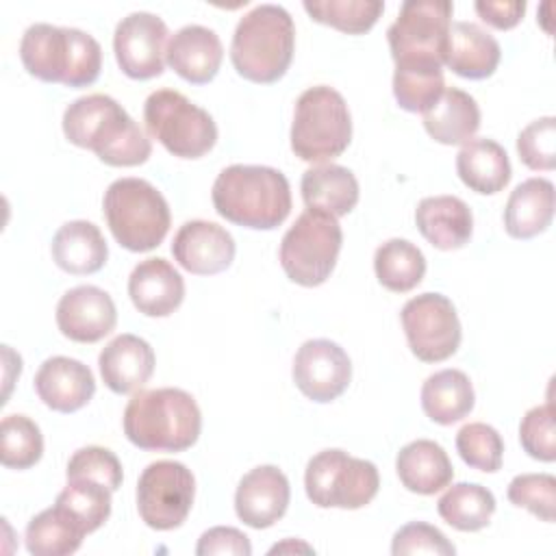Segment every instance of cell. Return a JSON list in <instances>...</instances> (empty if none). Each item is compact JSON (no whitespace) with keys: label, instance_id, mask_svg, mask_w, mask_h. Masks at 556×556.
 <instances>
[{"label":"cell","instance_id":"74e56055","mask_svg":"<svg viewBox=\"0 0 556 556\" xmlns=\"http://www.w3.org/2000/svg\"><path fill=\"white\" fill-rule=\"evenodd\" d=\"M443 70L430 67H395L393 96L400 109L408 113H426L443 93Z\"/></svg>","mask_w":556,"mask_h":556},{"label":"cell","instance_id":"d4e9b609","mask_svg":"<svg viewBox=\"0 0 556 556\" xmlns=\"http://www.w3.org/2000/svg\"><path fill=\"white\" fill-rule=\"evenodd\" d=\"M395 471L400 482L419 495H434L441 489L450 486L454 478V467L447 452L430 441L417 439L406 443L395 458Z\"/></svg>","mask_w":556,"mask_h":556},{"label":"cell","instance_id":"ab89813d","mask_svg":"<svg viewBox=\"0 0 556 556\" xmlns=\"http://www.w3.org/2000/svg\"><path fill=\"white\" fill-rule=\"evenodd\" d=\"M508 502L552 523L556 506V478L552 473H521L508 484Z\"/></svg>","mask_w":556,"mask_h":556},{"label":"cell","instance_id":"f546056e","mask_svg":"<svg viewBox=\"0 0 556 556\" xmlns=\"http://www.w3.org/2000/svg\"><path fill=\"white\" fill-rule=\"evenodd\" d=\"M456 172L471 191L482 195L502 191L513 176L506 150L486 137L463 143L456 154Z\"/></svg>","mask_w":556,"mask_h":556},{"label":"cell","instance_id":"52a82bcc","mask_svg":"<svg viewBox=\"0 0 556 556\" xmlns=\"http://www.w3.org/2000/svg\"><path fill=\"white\" fill-rule=\"evenodd\" d=\"M352 141V115L345 98L328 87L315 85L300 93L291 124V150L308 163L332 161Z\"/></svg>","mask_w":556,"mask_h":556},{"label":"cell","instance_id":"7a4b0ae2","mask_svg":"<svg viewBox=\"0 0 556 556\" xmlns=\"http://www.w3.org/2000/svg\"><path fill=\"white\" fill-rule=\"evenodd\" d=\"M215 211L252 230L278 228L291 213V187L282 172L267 165L224 167L211 191Z\"/></svg>","mask_w":556,"mask_h":556},{"label":"cell","instance_id":"8992f818","mask_svg":"<svg viewBox=\"0 0 556 556\" xmlns=\"http://www.w3.org/2000/svg\"><path fill=\"white\" fill-rule=\"evenodd\" d=\"M115 241L130 252H150L167 235L172 215L163 193L143 178L113 180L102 200Z\"/></svg>","mask_w":556,"mask_h":556},{"label":"cell","instance_id":"ac0fdd59","mask_svg":"<svg viewBox=\"0 0 556 556\" xmlns=\"http://www.w3.org/2000/svg\"><path fill=\"white\" fill-rule=\"evenodd\" d=\"M289 500L291 489L287 476L276 465H261L239 480L235 513L245 526L263 530L287 513Z\"/></svg>","mask_w":556,"mask_h":556},{"label":"cell","instance_id":"7c38bea8","mask_svg":"<svg viewBox=\"0 0 556 556\" xmlns=\"http://www.w3.org/2000/svg\"><path fill=\"white\" fill-rule=\"evenodd\" d=\"M195 497V478L178 460L150 463L137 482V510L152 530H174L185 523Z\"/></svg>","mask_w":556,"mask_h":556},{"label":"cell","instance_id":"6da1fadb","mask_svg":"<svg viewBox=\"0 0 556 556\" xmlns=\"http://www.w3.org/2000/svg\"><path fill=\"white\" fill-rule=\"evenodd\" d=\"M63 135L70 143L96 152L111 167H135L152 154L143 128L106 93L74 100L63 113Z\"/></svg>","mask_w":556,"mask_h":556},{"label":"cell","instance_id":"bcb514c9","mask_svg":"<svg viewBox=\"0 0 556 556\" xmlns=\"http://www.w3.org/2000/svg\"><path fill=\"white\" fill-rule=\"evenodd\" d=\"M476 13L482 17L493 28L508 30L517 26L526 13V2L523 0H510V2H491V0H480L473 4Z\"/></svg>","mask_w":556,"mask_h":556},{"label":"cell","instance_id":"30bf717a","mask_svg":"<svg viewBox=\"0 0 556 556\" xmlns=\"http://www.w3.org/2000/svg\"><path fill=\"white\" fill-rule=\"evenodd\" d=\"M143 122L148 132L178 159H200L217 141V126L208 111L176 89L152 91L143 104Z\"/></svg>","mask_w":556,"mask_h":556},{"label":"cell","instance_id":"b9f144b4","mask_svg":"<svg viewBox=\"0 0 556 556\" xmlns=\"http://www.w3.org/2000/svg\"><path fill=\"white\" fill-rule=\"evenodd\" d=\"M517 152L530 169H554L556 165V119L552 115L530 122L517 137Z\"/></svg>","mask_w":556,"mask_h":556},{"label":"cell","instance_id":"836d02e7","mask_svg":"<svg viewBox=\"0 0 556 556\" xmlns=\"http://www.w3.org/2000/svg\"><path fill=\"white\" fill-rule=\"evenodd\" d=\"M374 271L384 289L406 293L421 282L426 256L408 239H389L374 254Z\"/></svg>","mask_w":556,"mask_h":556},{"label":"cell","instance_id":"5bb4252c","mask_svg":"<svg viewBox=\"0 0 556 556\" xmlns=\"http://www.w3.org/2000/svg\"><path fill=\"white\" fill-rule=\"evenodd\" d=\"M167 24L148 11H135L119 20L113 35V52L119 70L135 80L163 74L167 50Z\"/></svg>","mask_w":556,"mask_h":556},{"label":"cell","instance_id":"9c48e42d","mask_svg":"<svg viewBox=\"0 0 556 556\" xmlns=\"http://www.w3.org/2000/svg\"><path fill=\"white\" fill-rule=\"evenodd\" d=\"M343 232L334 215L306 208L280 241V265L289 280L302 287L326 282L337 265Z\"/></svg>","mask_w":556,"mask_h":556},{"label":"cell","instance_id":"44dd1931","mask_svg":"<svg viewBox=\"0 0 556 556\" xmlns=\"http://www.w3.org/2000/svg\"><path fill=\"white\" fill-rule=\"evenodd\" d=\"M154 363L156 358L150 343L130 332L111 339L98 356L100 376L117 395L139 391L152 378Z\"/></svg>","mask_w":556,"mask_h":556},{"label":"cell","instance_id":"277c9868","mask_svg":"<svg viewBox=\"0 0 556 556\" xmlns=\"http://www.w3.org/2000/svg\"><path fill=\"white\" fill-rule=\"evenodd\" d=\"M20 59L30 76L74 89L93 85L102 70V48L89 33L46 22L24 30Z\"/></svg>","mask_w":556,"mask_h":556},{"label":"cell","instance_id":"8fae6325","mask_svg":"<svg viewBox=\"0 0 556 556\" xmlns=\"http://www.w3.org/2000/svg\"><path fill=\"white\" fill-rule=\"evenodd\" d=\"M378 486L380 476L376 465L350 456L343 450H324L315 454L304 473L306 495L319 508H363L376 497Z\"/></svg>","mask_w":556,"mask_h":556},{"label":"cell","instance_id":"f6af8a7d","mask_svg":"<svg viewBox=\"0 0 556 556\" xmlns=\"http://www.w3.org/2000/svg\"><path fill=\"white\" fill-rule=\"evenodd\" d=\"M198 556H250L252 545L250 539L230 526H215L206 530L198 545H195Z\"/></svg>","mask_w":556,"mask_h":556},{"label":"cell","instance_id":"f35d334b","mask_svg":"<svg viewBox=\"0 0 556 556\" xmlns=\"http://www.w3.org/2000/svg\"><path fill=\"white\" fill-rule=\"evenodd\" d=\"M456 452L469 467L493 473L502 467L504 441L493 426L471 421L456 432Z\"/></svg>","mask_w":556,"mask_h":556},{"label":"cell","instance_id":"9a60e30c","mask_svg":"<svg viewBox=\"0 0 556 556\" xmlns=\"http://www.w3.org/2000/svg\"><path fill=\"white\" fill-rule=\"evenodd\" d=\"M293 382L313 402L337 400L352 380L348 352L330 339L304 341L293 358Z\"/></svg>","mask_w":556,"mask_h":556},{"label":"cell","instance_id":"2e32d148","mask_svg":"<svg viewBox=\"0 0 556 556\" xmlns=\"http://www.w3.org/2000/svg\"><path fill=\"white\" fill-rule=\"evenodd\" d=\"M117 324L113 298L93 285L65 291L56 304V326L63 337L76 343H96L111 334Z\"/></svg>","mask_w":556,"mask_h":556},{"label":"cell","instance_id":"7bdbcfd3","mask_svg":"<svg viewBox=\"0 0 556 556\" xmlns=\"http://www.w3.org/2000/svg\"><path fill=\"white\" fill-rule=\"evenodd\" d=\"M519 441L528 456L552 463L556 458V434H554V404H541L530 408L519 424Z\"/></svg>","mask_w":556,"mask_h":556},{"label":"cell","instance_id":"e0dca14e","mask_svg":"<svg viewBox=\"0 0 556 556\" xmlns=\"http://www.w3.org/2000/svg\"><path fill=\"white\" fill-rule=\"evenodd\" d=\"M235 252L232 235L206 219L185 222L172 241L176 263L195 276H213L228 269L235 261Z\"/></svg>","mask_w":556,"mask_h":556},{"label":"cell","instance_id":"d6a6232c","mask_svg":"<svg viewBox=\"0 0 556 556\" xmlns=\"http://www.w3.org/2000/svg\"><path fill=\"white\" fill-rule=\"evenodd\" d=\"M85 534L87 532L54 504L28 521L24 539L33 556H67L80 547Z\"/></svg>","mask_w":556,"mask_h":556},{"label":"cell","instance_id":"ee69618b","mask_svg":"<svg viewBox=\"0 0 556 556\" xmlns=\"http://www.w3.org/2000/svg\"><path fill=\"white\" fill-rule=\"evenodd\" d=\"M391 554L393 556H410V554L454 556L456 547L447 541V536L439 528L424 521H410L393 534Z\"/></svg>","mask_w":556,"mask_h":556},{"label":"cell","instance_id":"60d3db41","mask_svg":"<svg viewBox=\"0 0 556 556\" xmlns=\"http://www.w3.org/2000/svg\"><path fill=\"white\" fill-rule=\"evenodd\" d=\"M67 480L85 478L104 484L111 491H117L122 486L124 473H122V463L109 447L100 445H87L80 447L72 454L67 469H65Z\"/></svg>","mask_w":556,"mask_h":556},{"label":"cell","instance_id":"8d00e7d4","mask_svg":"<svg viewBox=\"0 0 556 556\" xmlns=\"http://www.w3.org/2000/svg\"><path fill=\"white\" fill-rule=\"evenodd\" d=\"M43 454L39 426L26 415H7L0 424V460L9 469H28Z\"/></svg>","mask_w":556,"mask_h":556},{"label":"cell","instance_id":"4dcf8cb0","mask_svg":"<svg viewBox=\"0 0 556 556\" xmlns=\"http://www.w3.org/2000/svg\"><path fill=\"white\" fill-rule=\"evenodd\" d=\"M476 393L471 380L460 369H441L426 378L421 387V408L434 424L452 426L473 410Z\"/></svg>","mask_w":556,"mask_h":556},{"label":"cell","instance_id":"cb8c5ba5","mask_svg":"<svg viewBox=\"0 0 556 556\" xmlns=\"http://www.w3.org/2000/svg\"><path fill=\"white\" fill-rule=\"evenodd\" d=\"M502 59V48L497 39L473 22H454L447 33L445 61L454 74L482 80L489 78Z\"/></svg>","mask_w":556,"mask_h":556},{"label":"cell","instance_id":"4316f807","mask_svg":"<svg viewBox=\"0 0 556 556\" xmlns=\"http://www.w3.org/2000/svg\"><path fill=\"white\" fill-rule=\"evenodd\" d=\"M554 217V185L547 178L519 182L504 206V228L513 239H532L547 230Z\"/></svg>","mask_w":556,"mask_h":556},{"label":"cell","instance_id":"1f68e13d","mask_svg":"<svg viewBox=\"0 0 556 556\" xmlns=\"http://www.w3.org/2000/svg\"><path fill=\"white\" fill-rule=\"evenodd\" d=\"M439 517L460 532H478L489 526L495 513L493 493L476 482L452 484L437 502Z\"/></svg>","mask_w":556,"mask_h":556},{"label":"cell","instance_id":"d6986e66","mask_svg":"<svg viewBox=\"0 0 556 556\" xmlns=\"http://www.w3.org/2000/svg\"><path fill=\"white\" fill-rule=\"evenodd\" d=\"M35 391L48 408L76 413L93 397L96 380L85 363L70 356H52L37 369Z\"/></svg>","mask_w":556,"mask_h":556},{"label":"cell","instance_id":"603a6c76","mask_svg":"<svg viewBox=\"0 0 556 556\" xmlns=\"http://www.w3.org/2000/svg\"><path fill=\"white\" fill-rule=\"evenodd\" d=\"M415 224L421 237L437 250H458L469 243L473 215L456 195H430L415 208Z\"/></svg>","mask_w":556,"mask_h":556},{"label":"cell","instance_id":"5b68a950","mask_svg":"<svg viewBox=\"0 0 556 556\" xmlns=\"http://www.w3.org/2000/svg\"><path fill=\"white\" fill-rule=\"evenodd\" d=\"M295 50V26L280 4H258L245 13L232 35L230 61L245 80L269 85L285 76Z\"/></svg>","mask_w":556,"mask_h":556},{"label":"cell","instance_id":"d590c367","mask_svg":"<svg viewBox=\"0 0 556 556\" xmlns=\"http://www.w3.org/2000/svg\"><path fill=\"white\" fill-rule=\"evenodd\" d=\"M311 20L348 35L367 33L384 11L382 0H304Z\"/></svg>","mask_w":556,"mask_h":556},{"label":"cell","instance_id":"3957f363","mask_svg":"<svg viewBox=\"0 0 556 556\" xmlns=\"http://www.w3.org/2000/svg\"><path fill=\"white\" fill-rule=\"evenodd\" d=\"M124 434L139 450L182 452L202 430V413L191 393L163 387L139 391L124 408Z\"/></svg>","mask_w":556,"mask_h":556},{"label":"cell","instance_id":"e575fe53","mask_svg":"<svg viewBox=\"0 0 556 556\" xmlns=\"http://www.w3.org/2000/svg\"><path fill=\"white\" fill-rule=\"evenodd\" d=\"M111 489L100 482L76 478L67 480L65 489L56 495L61 506L87 534L96 532L111 515Z\"/></svg>","mask_w":556,"mask_h":556},{"label":"cell","instance_id":"4fadbf2b","mask_svg":"<svg viewBox=\"0 0 556 556\" xmlns=\"http://www.w3.org/2000/svg\"><path fill=\"white\" fill-rule=\"evenodd\" d=\"M410 352L424 363H441L460 345V321L450 298L421 293L410 298L400 313Z\"/></svg>","mask_w":556,"mask_h":556},{"label":"cell","instance_id":"ba28073f","mask_svg":"<svg viewBox=\"0 0 556 556\" xmlns=\"http://www.w3.org/2000/svg\"><path fill=\"white\" fill-rule=\"evenodd\" d=\"M450 0H406L387 30L395 67L441 70L452 26Z\"/></svg>","mask_w":556,"mask_h":556},{"label":"cell","instance_id":"f1b7e54d","mask_svg":"<svg viewBox=\"0 0 556 556\" xmlns=\"http://www.w3.org/2000/svg\"><path fill=\"white\" fill-rule=\"evenodd\" d=\"M302 200L306 208H319L334 217L348 215L361 195L352 169L337 163H319L302 174Z\"/></svg>","mask_w":556,"mask_h":556},{"label":"cell","instance_id":"83f0119b","mask_svg":"<svg viewBox=\"0 0 556 556\" xmlns=\"http://www.w3.org/2000/svg\"><path fill=\"white\" fill-rule=\"evenodd\" d=\"M421 115L426 132L443 146L467 143L480 128L478 102L458 87H445L441 98Z\"/></svg>","mask_w":556,"mask_h":556},{"label":"cell","instance_id":"ffe728a7","mask_svg":"<svg viewBox=\"0 0 556 556\" xmlns=\"http://www.w3.org/2000/svg\"><path fill=\"white\" fill-rule=\"evenodd\" d=\"M224 48L213 28L189 24L176 30L165 50V63L187 83H211L222 65Z\"/></svg>","mask_w":556,"mask_h":556},{"label":"cell","instance_id":"7402d4cb","mask_svg":"<svg viewBox=\"0 0 556 556\" xmlns=\"http://www.w3.org/2000/svg\"><path fill=\"white\" fill-rule=\"evenodd\" d=\"M128 295L139 313L148 317H167L185 300V280L169 261L152 256L130 271Z\"/></svg>","mask_w":556,"mask_h":556},{"label":"cell","instance_id":"484cf974","mask_svg":"<svg viewBox=\"0 0 556 556\" xmlns=\"http://www.w3.org/2000/svg\"><path fill=\"white\" fill-rule=\"evenodd\" d=\"M54 263L74 276L96 274L109 258V245L100 228L87 219H72L63 224L52 237Z\"/></svg>","mask_w":556,"mask_h":556}]
</instances>
